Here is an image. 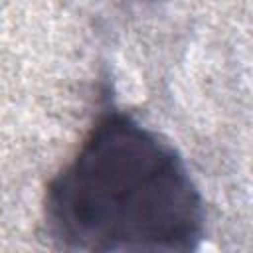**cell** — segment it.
Wrapping results in <instances>:
<instances>
[{"mask_svg": "<svg viewBox=\"0 0 253 253\" xmlns=\"http://www.w3.org/2000/svg\"><path fill=\"white\" fill-rule=\"evenodd\" d=\"M42 231L63 251H196L206 208L178 150L132 115L97 117L47 182Z\"/></svg>", "mask_w": 253, "mask_h": 253, "instance_id": "6da1fadb", "label": "cell"}]
</instances>
